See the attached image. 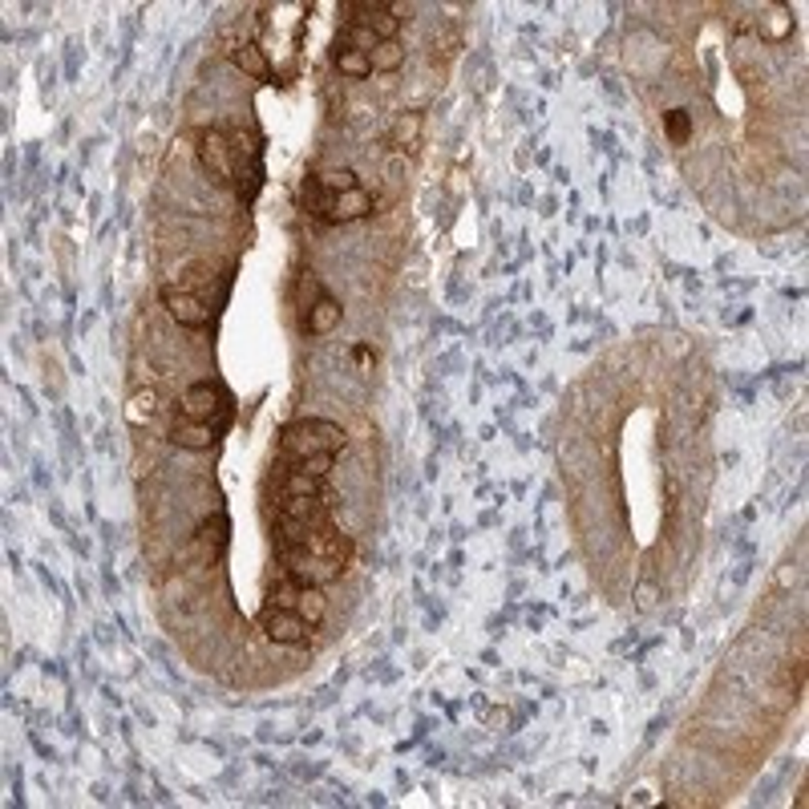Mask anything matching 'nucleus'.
<instances>
[{"label": "nucleus", "mask_w": 809, "mask_h": 809, "mask_svg": "<svg viewBox=\"0 0 809 809\" xmlns=\"http://www.w3.org/2000/svg\"><path fill=\"white\" fill-rule=\"evenodd\" d=\"M299 591H304V582H299L296 574H288V571H283L280 579H275L271 587H267V607H283V611H296Z\"/></svg>", "instance_id": "14"}, {"label": "nucleus", "mask_w": 809, "mask_h": 809, "mask_svg": "<svg viewBox=\"0 0 809 809\" xmlns=\"http://www.w3.org/2000/svg\"><path fill=\"white\" fill-rule=\"evenodd\" d=\"M332 461H336V453H312V458H304V461H288V469H299V474L324 477V474L332 469Z\"/></svg>", "instance_id": "24"}, {"label": "nucleus", "mask_w": 809, "mask_h": 809, "mask_svg": "<svg viewBox=\"0 0 809 809\" xmlns=\"http://www.w3.org/2000/svg\"><path fill=\"white\" fill-rule=\"evenodd\" d=\"M259 627H263V636L271 639V644H299V639L312 631L299 619V611H283V607H263Z\"/></svg>", "instance_id": "4"}, {"label": "nucleus", "mask_w": 809, "mask_h": 809, "mask_svg": "<svg viewBox=\"0 0 809 809\" xmlns=\"http://www.w3.org/2000/svg\"><path fill=\"white\" fill-rule=\"evenodd\" d=\"M352 360L360 364V369H369V364H372V352H369L364 344H356V348H352Z\"/></svg>", "instance_id": "27"}, {"label": "nucleus", "mask_w": 809, "mask_h": 809, "mask_svg": "<svg viewBox=\"0 0 809 809\" xmlns=\"http://www.w3.org/2000/svg\"><path fill=\"white\" fill-rule=\"evenodd\" d=\"M340 37H344V49H360V53H372V49L380 45L377 32L364 29V24H344V32H340Z\"/></svg>", "instance_id": "22"}, {"label": "nucleus", "mask_w": 809, "mask_h": 809, "mask_svg": "<svg viewBox=\"0 0 809 809\" xmlns=\"http://www.w3.org/2000/svg\"><path fill=\"white\" fill-rule=\"evenodd\" d=\"M199 162L215 182H231L235 178V146L223 129H207L199 138Z\"/></svg>", "instance_id": "3"}, {"label": "nucleus", "mask_w": 809, "mask_h": 809, "mask_svg": "<svg viewBox=\"0 0 809 809\" xmlns=\"http://www.w3.org/2000/svg\"><path fill=\"white\" fill-rule=\"evenodd\" d=\"M162 304H166V312L174 316L182 328H207L210 324V307L182 288H162Z\"/></svg>", "instance_id": "5"}, {"label": "nucleus", "mask_w": 809, "mask_h": 809, "mask_svg": "<svg viewBox=\"0 0 809 809\" xmlns=\"http://www.w3.org/2000/svg\"><path fill=\"white\" fill-rule=\"evenodd\" d=\"M344 445H348V433L336 421H324V417L296 421V425H288L280 437L283 461H304V458H312V453H340Z\"/></svg>", "instance_id": "1"}, {"label": "nucleus", "mask_w": 809, "mask_h": 809, "mask_svg": "<svg viewBox=\"0 0 809 809\" xmlns=\"http://www.w3.org/2000/svg\"><path fill=\"white\" fill-rule=\"evenodd\" d=\"M182 417L210 421V417H231V413H227V404H223V393H218L215 385H207V380H199V385H191L182 396Z\"/></svg>", "instance_id": "6"}, {"label": "nucleus", "mask_w": 809, "mask_h": 809, "mask_svg": "<svg viewBox=\"0 0 809 809\" xmlns=\"http://www.w3.org/2000/svg\"><path fill=\"white\" fill-rule=\"evenodd\" d=\"M218 437V425H210V421H174V429H170V441L178 445V449H210Z\"/></svg>", "instance_id": "10"}, {"label": "nucleus", "mask_w": 809, "mask_h": 809, "mask_svg": "<svg viewBox=\"0 0 809 809\" xmlns=\"http://www.w3.org/2000/svg\"><path fill=\"white\" fill-rule=\"evenodd\" d=\"M304 550H312V555H320V558H328V563L344 566L348 558H352V538H348V534H340V530H332V526H320V530L307 534Z\"/></svg>", "instance_id": "8"}, {"label": "nucleus", "mask_w": 809, "mask_h": 809, "mask_svg": "<svg viewBox=\"0 0 809 809\" xmlns=\"http://www.w3.org/2000/svg\"><path fill=\"white\" fill-rule=\"evenodd\" d=\"M280 566L288 574H296L304 587H324V582L340 579V571H344L340 563H328V558L312 555L304 547H280Z\"/></svg>", "instance_id": "2"}, {"label": "nucleus", "mask_w": 809, "mask_h": 809, "mask_svg": "<svg viewBox=\"0 0 809 809\" xmlns=\"http://www.w3.org/2000/svg\"><path fill=\"white\" fill-rule=\"evenodd\" d=\"M789 29H793L789 8H773V13H769V24L760 32H765L769 40H785V37H789Z\"/></svg>", "instance_id": "25"}, {"label": "nucleus", "mask_w": 809, "mask_h": 809, "mask_svg": "<svg viewBox=\"0 0 809 809\" xmlns=\"http://www.w3.org/2000/svg\"><path fill=\"white\" fill-rule=\"evenodd\" d=\"M227 530H231V526H227V518H223V514L207 518V522L199 526V534H194V550H199L202 558H215L218 550L227 547Z\"/></svg>", "instance_id": "12"}, {"label": "nucleus", "mask_w": 809, "mask_h": 809, "mask_svg": "<svg viewBox=\"0 0 809 809\" xmlns=\"http://www.w3.org/2000/svg\"><path fill=\"white\" fill-rule=\"evenodd\" d=\"M316 493H324V477L299 474V469H288V474H283V498H316Z\"/></svg>", "instance_id": "16"}, {"label": "nucleus", "mask_w": 809, "mask_h": 809, "mask_svg": "<svg viewBox=\"0 0 809 809\" xmlns=\"http://www.w3.org/2000/svg\"><path fill=\"white\" fill-rule=\"evenodd\" d=\"M655 595H660V591H655V582H644V587H639V611H652Z\"/></svg>", "instance_id": "26"}, {"label": "nucleus", "mask_w": 809, "mask_h": 809, "mask_svg": "<svg viewBox=\"0 0 809 809\" xmlns=\"http://www.w3.org/2000/svg\"><path fill=\"white\" fill-rule=\"evenodd\" d=\"M316 182L324 186L328 194H344V191H356V170H348V166H340V170H324V174H316Z\"/></svg>", "instance_id": "21"}, {"label": "nucleus", "mask_w": 809, "mask_h": 809, "mask_svg": "<svg viewBox=\"0 0 809 809\" xmlns=\"http://www.w3.org/2000/svg\"><path fill=\"white\" fill-rule=\"evenodd\" d=\"M377 210V199H372L364 186L344 194H332V207H328V223H352V218H364Z\"/></svg>", "instance_id": "9"}, {"label": "nucleus", "mask_w": 809, "mask_h": 809, "mask_svg": "<svg viewBox=\"0 0 809 809\" xmlns=\"http://www.w3.org/2000/svg\"><path fill=\"white\" fill-rule=\"evenodd\" d=\"M336 69L344 73V77L360 81V77H369V73H372V57L360 53V49H344V45H340L336 49Z\"/></svg>", "instance_id": "18"}, {"label": "nucleus", "mask_w": 809, "mask_h": 809, "mask_svg": "<svg viewBox=\"0 0 809 809\" xmlns=\"http://www.w3.org/2000/svg\"><path fill=\"white\" fill-rule=\"evenodd\" d=\"M663 129H668V138L676 146H684L688 134H692V118H688V110H668V113H663Z\"/></svg>", "instance_id": "23"}, {"label": "nucleus", "mask_w": 809, "mask_h": 809, "mask_svg": "<svg viewBox=\"0 0 809 809\" xmlns=\"http://www.w3.org/2000/svg\"><path fill=\"white\" fill-rule=\"evenodd\" d=\"M296 611H299V619H304L307 627H316V623L324 619V611H328V599H324V587H304V591H299Z\"/></svg>", "instance_id": "17"}, {"label": "nucleus", "mask_w": 809, "mask_h": 809, "mask_svg": "<svg viewBox=\"0 0 809 809\" xmlns=\"http://www.w3.org/2000/svg\"><path fill=\"white\" fill-rule=\"evenodd\" d=\"M336 324H340V304L332 296H320L304 312V332H312V336H324V332H332Z\"/></svg>", "instance_id": "11"}, {"label": "nucleus", "mask_w": 809, "mask_h": 809, "mask_svg": "<svg viewBox=\"0 0 809 809\" xmlns=\"http://www.w3.org/2000/svg\"><path fill=\"white\" fill-rule=\"evenodd\" d=\"M231 61L239 65L247 77H259V81H267L271 77V65H267V57H263V49L255 45V40H239V45L231 49Z\"/></svg>", "instance_id": "13"}, {"label": "nucleus", "mask_w": 809, "mask_h": 809, "mask_svg": "<svg viewBox=\"0 0 809 809\" xmlns=\"http://www.w3.org/2000/svg\"><path fill=\"white\" fill-rule=\"evenodd\" d=\"M154 409H158V393L154 388H146V393H134L126 404V421L129 425H142V421L154 417Z\"/></svg>", "instance_id": "20"}, {"label": "nucleus", "mask_w": 809, "mask_h": 809, "mask_svg": "<svg viewBox=\"0 0 809 809\" xmlns=\"http://www.w3.org/2000/svg\"><path fill=\"white\" fill-rule=\"evenodd\" d=\"M369 57H372V69L377 73H396L404 65V49L396 45V40H380Z\"/></svg>", "instance_id": "19"}, {"label": "nucleus", "mask_w": 809, "mask_h": 809, "mask_svg": "<svg viewBox=\"0 0 809 809\" xmlns=\"http://www.w3.org/2000/svg\"><path fill=\"white\" fill-rule=\"evenodd\" d=\"M280 518L296 526H307V530H320L328 526V493H316V498H283Z\"/></svg>", "instance_id": "7"}, {"label": "nucleus", "mask_w": 809, "mask_h": 809, "mask_svg": "<svg viewBox=\"0 0 809 809\" xmlns=\"http://www.w3.org/2000/svg\"><path fill=\"white\" fill-rule=\"evenodd\" d=\"M417 138H421V113H401L393 121V129H388V146L393 150H413Z\"/></svg>", "instance_id": "15"}]
</instances>
